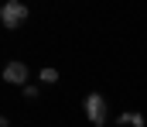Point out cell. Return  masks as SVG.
<instances>
[{
	"label": "cell",
	"instance_id": "6da1fadb",
	"mask_svg": "<svg viewBox=\"0 0 147 127\" xmlns=\"http://www.w3.org/2000/svg\"><path fill=\"white\" fill-rule=\"evenodd\" d=\"M28 3H21V0H7L3 7H0V24L7 28V31H17L24 21H28Z\"/></svg>",
	"mask_w": 147,
	"mask_h": 127
},
{
	"label": "cell",
	"instance_id": "7a4b0ae2",
	"mask_svg": "<svg viewBox=\"0 0 147 127\" xmlns=\"http://www.w3.org/2000/svg\"><path fill=\"white\" fill-rule=\"evenodd\" d=\"M82 110H86V120L92 127H103L106 124V100H103V93H86V100H82Z\"/></svg>",
	"mask_w": 147,
	"mask_h": 127
},
{
	"label": "cell",
	"instance_id": "3957f363",
	"mask_svg": "<svg viewBox=\"0 0 147 127\" xmlns=\"http://www.w3.org/2000/svg\"><path fill=\"white\" fill-rule=\"evenodd\" d=\"M28 76H31V69L24 65V62H7L3 65V83H10V86H28Z\"/></svg>",
	"mask_w": 147,
	"mask_h": 127
},
{
	"label": "cell",
	"instance_id": "277c9868",
	"mask_svg": "<svg viewBox=\"0 0 147 127\" xmlns=\"http://www.w3.org/2000/svg\"><path fill=\"white\" fill-rule=\"evenodd\" d=\"M116 124H120V127H144L147 120H144V113H140V110H127V113H120V117H116Z\"/></svg>",
	"mask_w": 147,
	"mask_h": 127
},
{
	"label": "cell",
	"instance_id": "5b68a950",
	"mask_svg": "<svg viewBox=\"0 0 147 127\" xmlns=\"http://www.w3.org/2000/svg\"><path fill=\"white\" fill-rule=\"evenodd\" d=\"M38 79H41V83H45V86H55V83H58V79H62V72H58L55 65H45V69L38 72Z\"/></svg>",
	"mask_w": 147,
	"mask_h": 127
},
{
	"label": "cell",
	"instance_id": "8992f818",
	"mask_svg": "<svg viewBox=\"0 0 147 127\" xmlns=\"http://www.w3.org/2000/svg\"><path fill=\"white\" fill-rule=\"evenodd\" d=\"M21 93H24V100H38V96H41V89H38L34 83H28L24 89H21Z\"/></svg>",
	"mask_w": 147,
	"mask_h": 127
},
{
	"label": "cell",
	"instance_id": "52a82bcc",
	"mask_svg": "<svg viewBox=\"0 0 147 127\" xmlns=\"http://www.w3.org/2000/svg\"><path fill=\"white\" fill-rule=\"evenodd\" d=\"M3 3H7V0H3Z\"/></svg>",
	"mask_w": 147,
	"mask_h": 127
}]
</instances>
